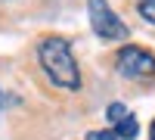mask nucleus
I'll return each instance as SVG.
<instances>
[{"label":"nucleus","mask_w":155,"mask_h":140,"mask_svg":"<svg viewBox=\"0 0 155 140\" xmlns=\"http://www.w3.org/2000/svg\"><path fill=\"white\" fill-rule=\"evenodd\" d=\"M37 62H41L44 75L56 87H62V90H78L81 87V69L74 62V53H71L68 41H62V37H44L37 44Z\"/></svg>","instance_id":"f257e3e1"},{"label":"nucleus","mask_w":155,"mask_h":140,"mask_svg":"<svg viewBox=\"0 0 155 140\" xmlns=\"http://www.w3.org/2000/svg\"><path fill=\"white\" fill-rule=\"evenodd\" d=\"M87 16H90L93 34L102 37V41H127V37H130L127 25L118 19V12H115L106 0H87Z\"/></svg>","instance_id":"f03ea898"},{"label":"nucleus","mask_w":155,"mask_h":140,"mask_svg":"<svg viewBox=\"0 0 155 140\" xmlns=\"http://www.w3.org/2000/svg\"><path fill=\"white\" fill-rule=\"evenodd\" d=\"M115 66H118V72L124 75V78H130V81L155 78V56L149 53V50H143V47H134V44H127V47L118 50Z\"/></svg>","instance_id":"7ed1b4c3"},{"label":"nucleus","mask_w":155,"mask_h":140,"mask_svg":"<svg viewBox=\"0 0 155 140\" xmlns=\"http://www.w3.org/2000/svg\"><path fill=\"white\" fill-rule=\"evenodd\" d=\"M115 137H118V140H134L137 134H140V125H137V118L134 115H127V118H121L118 125H115Z\"/></svg>","instance_id":"20e7f679"},{"label":"nucleus","mask_w":155,"mask_h":140,"mask_svg":"<svg viewBox=\"0 0 155 140\" xmlns=\"http://www.w3.org/2000/svg\"><path fill=\"white\" fill-rule=\"evenodd\" d=\"M130 112H127V106L124 103H109V109H106V118L112 121V125H118L121 118H127Z\"/></svg>","instance_id":"39448f33"},{"label":"nucleus","mask_w":155,"mask_h":140,"mask_svg":"<svg viewBox=\"0 0 155 140\" xmlns=\"http://www.w3.org/2000/svg\"><path fill=\"white\" fill-rule=\"evenodd\" d=\"M140 16L155 25V0H140Z\"/></svg>","instance_id":"423d86ee"},{"label":"nucleus","mask_w":155,"mask_h":140,"mask_svg":"<svg viewBox=\"0 0 155 140\" xmlns=\"http://www.w3.org/2000/svg\"><path fill=\"white\" fill-rule=\"evenodd\" d=\"M84 140H118V137H115V131H90Z\"/></svg>","instance_id":"0eeeda50"},{"label":"nucleus","mask_w":155,"mask_h":140,"mask_svg":"<svg viewBox=\"0 0 155 140\" xmlns=\"http://www.w3.org/2000/svg\"><path fill=\"white\" fill-rule=\"evenodd\" d=\"M149 140H155V121L149 125Z\"/></svg>","instance_id":"6e6552de"},{"label":"nucleus","mask_w":155,"mask_h":140,"mask_svg":"<svg viewBox=\"0 0 155 140\" xmlns=\"http://www.w3.org/2000/svg\"><path fill=\"white\" fill-rule=\"evenodd\" d=\"M6 106V97H3V90H0V109H3Z\"/></svg>","instance_id":"1a4fd4ad"}]
</instances>
